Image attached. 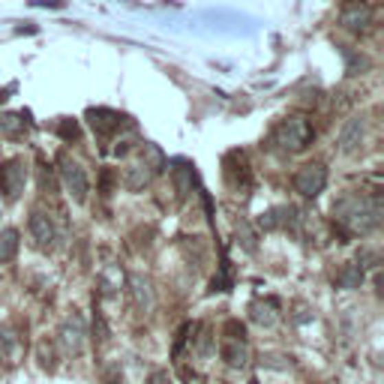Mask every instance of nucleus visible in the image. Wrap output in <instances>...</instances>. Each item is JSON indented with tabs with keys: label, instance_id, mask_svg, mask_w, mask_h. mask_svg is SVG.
<instances>
[{
	"label": "nucleus",
	"instance_id": "f257e3e1",
	"mask_svg": "<svg viewBox=\"0 0 384 384\" xmlns=\"http://www.w3.org/2000/svg\"><path fill=\"white\" fill-rule=\"evenodd\" d=\"M333 216L337 223H342L348 231H372L381 223V204L379 199H370V195H342V199L333 204Z\"/></svg>",
	"mask_w": 384,
	"mask_h": 384
},
{
	"label": "nucleus",
	"instance_id": "f03ea898",
	"mask_svg": "<svg viewBox=\"0 0 384 384\" xmlns=\"http://www.w3.org/2000/svg\"><path fill=\"white\" fill-rule=\"evenodd\" d=\"M313 135H315V129L304 114H291V117L280 120V126L273 129V144L289 150V153H297L313 142Z\"/></svg>",
	"mask_w": 384,
	"mask_h": 384
},
{
	"label": "nucleus",
	"instance_id": "7ed1b4c3",
	"mask_svg": "<svg viewBox=\"0 0 384 384\" xmlns=\"http://www.w3.org/2000/svg\"><path fill=\"white\" fill-rule=\"evenodd\" d=\"M57 166H60V181L67 186V192L76 201H84L87 199V174H84V168H81V162H76L69 153H60V157H57Z\"/></svg>",
	"mask_w": 384,
	"mask_h": 384
},
{
	"label": "nucleus",
	"instance_id": "20e7f679",
	"mask_svg": "<svg viewBox=\"0 0 384 384\" xmlns=\"http://www.w3.org/2000/svg\"><path fill=\"white\" fill-rule=\"evenodd\" d=\"M24 181H27V166H24V159H6L3 166H0V192H3V199H19L21 190H24Z\"/></svg>",
	"mask_w": 384,
	"mask_h": 384
},
{
	"label": "nucleus",
	"instance_id": "39448f33",
	"mask_svg": "<svg viewBox=\"0 0 384 384\" xmlns=\"http://www.w3.org/2000/svg\"><path fill=\"white\" fill-rule=\"evenodd\" d=\"M324 183H328V171L321 166H304L294 174V190L300 195H306V199H315L324 190Z\"/></svg>",
	"mask_w": 384,
	"mask_h": 384
},
{
	"label": "nucleus",
	"instance_id": "423d86ee",
	"mask_svg": "<svg viewBox=\"0 0 384 384\" xmlns=\"http://www.w3.org/2000/svg\"><path fill=\"white\" fill-rule=\"evenodd\" d=\"M87 120H91L93 133L100 135V138H111L120 126L126 124V120L120 117L117 111H109V109H91V111H87Z\"/></svg>",
	"mask_w": 384,
	"mask_h": 384
},
{
	"label": "nucleus",
	"instance_id": "0eeeda50",
	"mask_svg": "<svg viewBox=\"0 0 384 384\" xmlns=\"http://www.w3.org/2000/svg\"><path fill=\"white\" fill-rule=\"evenodd\" d=\"M84 337H87V330H84V318L81 315H72L63 321V328H60V342H63V348L72 351V354H78L81 346H84Z\"/></svg>",
	"mask_w": 384,
	"mask_h": 384
},
{
	"label": "nucleus",
	"instance_id": "6e6552de",
	"mask_svg": "<svg viewBox=\"0 0 384 384\" xmlns=\"http://www.w3.org/2000/svg\"><path fill=\"white\" fill-rule=\"evenodd\" d=\"M339 24L348 30H366L372 24V10L366 3H348L339 12Z\"/></svg>",
	"mask_w": 384,
	"mask_h": 384
},
{
	"label": "nucleus",
	"instance_id": "1a4fd4ad",
	"mask_svg": "<svg viewBox=\"0 0 384 384\" xmlns=\"http://www.w3.org/2000/svg\"><path fill=\"white\" fill-rule=\"evenodd\" d=\"M30 234H34L36 247H52L54 243V223L45 210H34L30 214Z\"/></svg>",
	"mask_w": 384,
	"mask_h": 384
},
{
	"label": "nucleus",
	"instance_id": "9d476101",
	"mask_svg": "<svg viewBox=\"0 0 384 384\" xmlns=\"http://www.w3.org/2000/svg\"><path fill=\"white\" fill-rule=\"evenodd\" d=\"M361 138H363V120L361 117H351L339 133V150L342 153H354L361 147Z\"/></svg>",
	"mask_w": 384,
	"mask_h": 384
},
{
	"label": "nucleus",
	"instance_id": "9b49d317",
	"mask_svg": "<svg viewBox=\"0 0 384 384\" xmlns=\"http://www.w3.org/2000/svg\"><path fill=\"white\" fill-rule=\"evenodd\" d=\"M19 333H15L10 324H3L0 328V361H6V363H15V357H19Z\"/></svg>",
	"mask_w": 384,
	"mask_h": 384
},
{
	"label": "nucleus",
	"instance_id": "f8f14e48",
	"mask_svg": "<svg viewBox=\"0 0 384 384\" xmlns=\"http://www.w3.org/2000/svg\"><path fill=\"white\" fill-rule=\"evenodd\" d=\"M129 291H133V300H135L138 309H150L153 306V289H150V282H147L144 276H133V280H129Z\"/></svg>",
	"mask_w": 384,
	"mask_h": 384
},
{
	"label": "nucleus",
	"instance_id": "ddd939ff",
	"mask_svg": "<svg viewBox=\"0 0 384 384\" xmlns=\"http://www.w3.org/2000/svg\"><path fill=\"white\" fill-rule=\"evenodd\" d=\"M247 342L243 339H225L223 346V361L228 366H247Z\"/></svg>",
	"mask_w": 384,
	"mask_h": 384
},
{
	"label": "nucleus",
	"instance_id": "4468645a",
	"mask_svg": "<svg viewBox=\"0 0 384 384\" xmlns=\"http://www.w3.org/2000/svg\"><path fill=\"white\" fill-rule=\"evenodd\" d=\"M361 282H363V267L361 264H346L337 273V285H339V289H361Z\"/></svg>",
	"mask_w": 384,
	"mask_h": 384
},
{
	"label": "nucleus",
	"instance_id": "2eb2a0df",
	"mask_svg": "<svg viewBox=\"0 0 384 384\" xmlns=\"http://www.w3.org/2000/svg\"><path fill=\"white\" fill-rule=\"evenodd\" d=\"M19 252V231L15 228H3L0 231V261H12Z\"/></svg>",
	"mask_w": 384,
	"mask_h": 384
},
{
	"label": "nucleus",
	"instance_id": "dca6fc26",
	"mask_svg": "<svg viewBox=\"0 0 384 384\" xmlns=\"http://www.w3.org/2000/svg\"><path fill=\"white\" fill-rule=\"evenodd\" d=\"M171 177H174V186H177V195H190L192 192V181H195V171L190 166H177L171 171Z\"/></svg>",
	"mask_w": 384,
	"mask_h": 384
},
{
	"label": "nucleus",
	"instance_id": "f3484780",
	"mask_svg": "<svg viewBox=\"0 0 384 384\" xmlns=\"http://www.w3.org/2000/svg\"><path fill=\"white\" fill-rule=\"evenodd\" d=\"M24 133V120L21 114H0V135L6 138H15Z\"/></svg>",
	"mask_w": 384,
	"mask_h": 384
},
{
	"label": "nucleus",
	"instance_id": "a211bd4d",
	"mask_svg": "<svg viewBox=\"0 0 384 384\" xmlns=\"http://www.w3.org/2000/svg\"><path fill=\"white\" fill-rule=\"evenodd\" d=\"M142 159H144V168H150V171H162V168H166V157H162V150L157 144H144Z\"/></svg>",
	"mask_w": 384,
	"mask_h": 384
},
{
	"label": "nucleus",
	"instance_id": "6ab92c4d",
	"mask_svg": "<svg viewBox=\"0 0 384 384\" xmlns=\"http://www.w3.org/2000/svg\"><path fill=\"white\" fill-rule=\"evenodd\" d=\"M252 321H258V324H276V313H273V300H267V304H252Z\"/></svg>",
	"mask_w": 384,
	"mask_h": 384
},
{
	"label": "nucleus",
	"instance_id": "aec40b11",
	"mask_svg": "<svg viewBox=\"0 0 384 384\" xmlns=\"http://www.w3.org/2000/svg\"><path fill=\"white\" fill-rule=\"evenodd\" d=\"M150 181V171H144V166H129L126 168V186L129 190H142Z\"/></svg>",
	"mask_w": 384,
	"mask_h": 384
},
{
	"label": "nucleus",
	"instance_id": "412c9836",
	"mask_svg": "<svg viewBox=\"0 0 384 384\" xmlns=\"http://www.w3.org/2000/svg\"><path fill=\"white\" fill-rule=\"evenodd\" d=\"M100 282H102V291H105V294H114V291L120 289V282H124V273H120L117 267H109V271L102 273Z\"/></svg>",
	"mask_w": 384,
	"mask_h": 384
},
{
	"label": "nucleus",
	"instance_id": "4be33fe9",
	"mask_svg": "<svg viewBox=\"0 0 384 384\" xmlns=\"http://www.w3.org/2000/svg\"><path fill=\"white\" fill-rule=\"evenodd\" d=\"M261 363L273 366V370H289V366H291V357H282V354H264V357H261Z\"/></svg>",
	"mask_w": 384,
	"mask_h": 384
},
{
	"label": "nucleus",
	"instance_id": "5701e85b",
	"mask_svg": "<svg viewBox=\"0 0 384 384\" xmlns=\"http://www.w3.org/2000/svg\"><path fill=\"white\" fill-rule=\"evenodd\" d=\"M225 333H228V339H247V330H243L240 321H228L225 324Z\"/></svg>",
	"mask_w": 384,
	"mask_h": 384
},
{
	"label": "nucleus",
	"instance_id": "b1692460",
	"mask_svg": "<svg viewBox=\"0 0 384 384\" xmlns=\"http://www.w3.org/2000/svg\"><path fill=\"white\" fill-rule=\"evenodd\" d=\"M60 135L67 138V142H69V138L76 142V138H78V124H76V120H63V124H60Z\"/></svg>",
	"mask_w": 384,
	"mask_h": 384
},
{
	"label": "nucleus",
	"instance_id": "393cba45",
	"mask_svg": "<svg viewBox=\"0 0 384 384\" xmlns=\"http://www.w3.org/2000/svg\"><path fill=\"white\" fill-rule=\"evenodd\" d=\"M111 186H114V174H111L109 168H105V171H102V192L109 195V192H111Z\"/></svg>",
	"mask_w": 384,
	"mask_h": 384
},
{
	"label": "nucleus",
	"instance_id": "a878e982",
	"mask_svg": "<svg viewBox=\"0 0 384 384\" xmlns=\"http://www.w3.org/2000/svg\"><path fill=\"white\" fill-rule=\"evenodd\" d=\"M150 384H171L168 372H162V370H159V372H153V375H150Z\"/></svg>",
	"mask_w": 384,
	"mask_h": 384
},
{
	"label": "nucleus",
	"instance_id": "bb28decb",
	"mask_svg": "<svg viewBox=\"0 0 384 384\" xmlns=\"http://www.w3.org/2000/svg\"><path fill=\"white\" fill-rule=\"evenodd\" d=\"M3 100H6V96H3V93H0V102H3Z\"/></svg>",
	"mask_w": 384,
	"mask_h": 384
},
{
	"label": "nucleus",
	"instance_id": "cd10ccee",
	"mask_svg": "<svg viewBox=\"0 0 384 384\" xmlns=\"http://www.w3.org/2000/svg\"><path fill=\"white\" fill-rule=\"evenodd\" d=\"M252 384H258V381H252Z\"/></svg>",
	"mask_w": 384,
	"mask_h": 384
}]
</instances>
